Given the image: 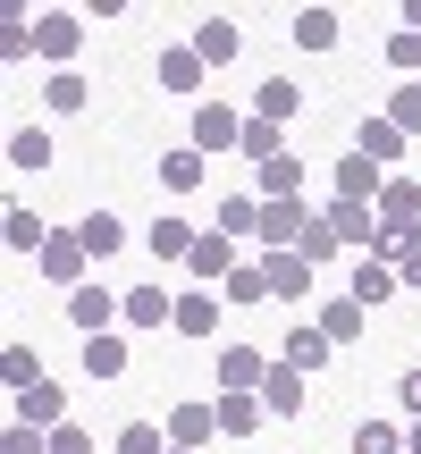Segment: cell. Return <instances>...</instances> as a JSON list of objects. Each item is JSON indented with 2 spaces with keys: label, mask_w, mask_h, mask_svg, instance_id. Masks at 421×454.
<instances>
[{
  "label": "cell",
  "mask_w": 421,
  "mask_h": 454,
  "mask_svg": "<svg viewBox=\"0 0 421 454\" xmlns=\"http://www.w3.org/2000/svg\"><path fill=\"white\" fill-rule=\"evenodd\" d=\"M203 76H210V67L195 59V43H186V51H161V84H169V93H195Z\"/></svg>",
  "instance_id": "484cf974"
},
{
  "label": "cell",
  "mask_w": 421,
  "mask_h": 454,
  "mask_svg": "<svg viewBox=\"0 0 421 454\" xmlns=\"http://www.w3.org/2000/svg\"><path fill=\"white\" fill-rule=\"evenodd\" d=\"M0 51H9V59H34V26H26V9H9V26H0Z\"/></svg>",
  "instance_id": "60d3db41"
},
{
  "label": "cell",
  "mask_w": 421,
  "mask_h": 454,
  "mask_svg": "<svg viewBox=\"0 0 421 454\" xmlns=\"http://www.w3.org/2000/svg\"><path fill=\"white\" fill-rule=\"evenodd\" d=\"M261 404H270V412H304V371L270 362V379H261Z\"/></svg>",
  "instance_id": "44dd1931"
},
{
  "label": "cell",
  "mask_w": 421,
  "mask_h": 454,
  "mask_svg": "<svg viewBox=\"0 0 421 454\" xmlns=\"http://www.w3.org/2000/svg\"><path fill=\"white\" fill-rule=\"evenodd\" d=\"M295 43H304V51H329V43H338V9H304V17H295Z\"/></svg>",
  "instance_id": "1f68e13d"
},
{
  "label": "cell",
  "mask_w": 421,
  "mask_h": 454,
  "mask_svg": "<svg viewBox=\"0 0 421 454\" xmlns=\"http://www.w3.org/2000/svg\"><path fill=\"white\" fill-rule=\"evenodd\" d=\"M278 362H287V371H321V362H329V337H321V328H295Z\"/></svg>",
  "instance_id": "f546056e"
},
{
  "label": "cell",
  "mask_w": 421,
  "mask_h": 454,
  "mask_svg": "<svg viewBox=\"0 0 421 454\" xmlns=\"http://www.w3.org/2000/svg\"><path fill=\"white\" fill-rule=\"evenodd\" d=\"M396 286H405V278H396V270H388V261H379V253H362V261H354V286H346V294H354V303L371 311V303H388Z\"/></svg>",
  "instance_id": "8fae6325"
},
{
  "label": "cell",
  "mask_w": 421,
  "mask_h": 454,
  "mask_svg": "<svg viewBox=\"0 0 421 454\" xmlns=\"http://www.w3.org/2000/svg\"><path fill=\"white\" fill-rule=\"evenodd\" d=\"M9 160H17V168H51V135H43V127H17V135H9Z\"/></svg>",
  "instance_id": "d6a6232c"
},
{
  "label": "cell",
  "mask_w": 421,
  "mask_h": 454,
  "mask_svg": "<svg viewBox=\"0 0 421 454\" xmlns=\"http://www.w3.org/2000/svg\"><path fill=\"white\" fill-rule=\"evenodd\" d=\"M236 17H203V26H195V59L203 67H236Z\"/></svg>",
  "instance_id": "9c48e42d"
},
{
  "label": "cell",
  "mask_w": 421,
  "mask_h": 454,
  "mask_svg": "<svg viewBox=\"0 0 421 454\" xmlns=\"http://www.w3.org/2000/svg\"><path fill=\"white\" fill-rule=\"evenodd\" d=\"M118 454H169V429L161 421H127L118 429Z\"/></svg>",
  "instance_id": "836d02e7"
},
{
  "label": "cell",
  "mask_w": 421,
  "mask_h": 454,
  "mask_svg": "<svg viewBox=\"0 0 421 454\" xmlns=\"http://www.w3.org/2000/svg\"><path fill=\"white\" fill-rule=\"evenodd\" d=\"M354 454H405V429H388V421H362V429H354Z\"/></svg>",
  "instance_id": "d590c367"
},
{
  "label": "cell",
  "mask_w": 421,
  "mask_h": 454,
  "mask_svg": "<svg viewBox=\"0 0 421 454\" xmlns=\"http://www.w3.org/2000/svg\"><path fill=\"white\" fill-rule=\"evenodd\" d=\"M388 118H396V127H405V135H421V76L405 84V93H396L388 101Z\"/></svg>",
  "instance_id": "7bdbcfd3"
},
{
  "label": "cell",
  "mask_w": 421,
  "mask_h": 454,
  "mask_svg": "<svg viewBox=\"0 0 421 454\" xmlns=\"http://www.w3.org/2000/svg\"><path fill=\"white\" fill-rule=\"evenodd\" d=\"M396 278H405V286H421V253H413V261H405V270H396Z\"/></svg>",
  "instance_id": "7dc6e473"
},
{
  "label": "cell",
  "mask_w": 421,
  "mask_h": 454,
  "mask_svg": "<svg viewBox=\"0 0 421 454\" xmlns=\"http://www.w3.org/2000/svg\"><path fill=\"white\" fill-rule=\"evenodd\" d=\"M219 311H227V294H210V286L178 294V337H219Z\"/></svg>",
  "instance_id": "30bf717a"
},
{
  "label": "cell",
  "mask_w": 421,
  "mask_h": 454,
  "mask_svg": "<svg viewBox=\"0 0 421 454\" xmlns=\"http://www.w3.org/2000/svg\"><path fill=\"white\" fill-rule=\"evenodd\" d=\"M227 270H236V244H227L219 227H203V244L186 253V278H195V286H227Z\"/></svg>",
  "instance_id": "277c9868"
},
{
  "label": "cell",
  "mask_w": 421,
  "mask_h": 454,
  "mask_svg": "<svg viewBox=\"0 0 421 454\" xmlns=\"http://www.w3.org/2000/svg\"><path fill=\"white\" fill-rule=\"evenodd\" d=\"M169 454H195V446H169Z\"/></svg>",
  "instance_id": "f907efd6"
},
{
  "label": "cell",
  "mask_w": 421,
  "mask_h": 454,
  "mask_svg": "<svg viewBox=\"0 0 421 454\" xmlns=\"http://www.w3.org/2000/svg\"><path fill=\"white\" fill-rule=\"evenodd\" d=\"M9 404H17V421H34V429H60V421H68V395L51 387V379H34V387H17Z\"/></svg>",
  "instance_id": "52a82bcc"
},
{
  "label": "cell",
  "mask_w": 421,
  "mask_h": 454,
  "mask_svg": "<svg viewBox=\"0 0 421 454\" xmlns=\"http://www.w3.org/2000/svg\"><path fill=\"white\" fill-rule=\"evenodd\" d=\"M68 320L101 337L110 320H127V294H110V286H68Z\"/></svg>",
  "instance_id": "3957f363"
},
{
  "label": "cell",
  "mask_w": 421,
  "mask_h": 454,
  "mask_svg": "<svg viewBox=\"0 0 421 454\" xmlns=\"http://www.w3.org/2000/svg\"><path fill=\"white\" fill-rule=\"evenodd\" d=\"M236 144H244V118L227 101H203L195 110V152H236Z\"/></svg>",
  "instance_id": "8992f818"
},
{
  "label": "cell",
  "mask_w": 421,
  "mask_h": 454,
  "mask_svg": "<svg viewBox=\"0 0 421 454\" xmlns=\"http://www.w3.org/2000/svg\"><path fill=\"white\" fill-rule=\"evenodd\" d=\"M405 34H421V0H405Z\"/></svg>",
  "instance_id": "c3c4849f"
},
{
  "label": "cell",
  "mask_w": 421,
  "mask_h": 454,
  "mask_svg": "<svg viewBox=\"0 0 421 454\" xmlns=\"http://www.w3.org/2000/svg\"><path fill=\"white\" fill-rule=\"evenodd\" d=\"M379 219H388V227H421V185L388 177V185H379Z\"/></svg>",
  "instance_id": "2e32d148"
},
{
  "label": "cell",
  "mask_w": 421,
  "mask_h": 454,
  "mask_svg": "<svg viewBox=\"0 0 421 454\" xmlns=\"http://www.w3.org/2000/svg\"><path fill=\"white\" fill-rule=\"evenodd\" d=\"M295 185H304V160H295V152H278V160L261 168V194L278 202V194H295Z\"/></svg>",
  "instance_id": "e575fe53"
},
{
  "label": "cell",
  "mask_w": 421,
  "mask_h": 454,
  "mask_svg": "<svg viewBox=\"0 0 421 454\" xmlns=\"http://www.w3.org/2000/svg\"><path fill=\"white\" fill-rule=\"evenodd\" d=\"M253 118H270V127H287V118H304V84H295V76H270V84L253 93Z\"/></svg>",
  "instance_id": "7c38bea8"
},
{
  "label": "cell",
  "mask_w": 421,
  "mask_h": 454,
  "mask_svg": "<svg viewBox=\"0 0 421 454\" xmlns=\"http://www.w3.org/2000/svg\"><path fill=\"white\" fill-rule=\"evenodd\" d=\"M51 110H84V76H76V67H60V76H51Z\"/></svg>",
  "instance_id": "ab89813d"
},
{
  "label": "cell",
  "mask_w": 421,
  "mask_h": 454,
  "mask_svg": "<svg viewBox=\"0 0 421 454\" xmlns=\"http://www.w3.org/2000/svg\"><path fill=\"white\" fill-rule=\"evenodd\" d=\"M388 59H396V67H413V76H421V34H405V26H396V34H388Z\"/></svg>",
  "instance_id": "ee69618b"
},
{
  "label": "cell",
  "mask_w": 421,
  "mask_h": 454,
  "mask_svg": "<svg viewBox=\"0 0 421 454\" xmlns=\"http://www.w3.org/2000/svg\"><path fill=\"white\" fill-rule=\"evenodd\" d=\"M0 454H51V429H34V421H9V438H0Z\"/></svg>",
  "instance_id": "f35d334b"
},
{
  "label": "cell",
  "mask_w": 421,
  "mask_h": 454,
  "mask_svg": "<svg viewBox=\"0 0 421 454\" xmlns=\"http://www.w3.org/2000/svg\"><path fill=\"white\" fill-rule=\"evenodd\" d=\"M338 244H346V236H338V227H329V219H312V227H304V244H295V253H304V261H312V270H321V261H329V253H338Z\"/></svg>",
  "instance_id": "8d00e7d4"
},
{
  "label": "cell",
  "mask_w": 421,
  "mask_h": 454,
  "mask_svg": "<svg viewBox=\"0 0 421 454\" xmlns=\"http://www.w3.org/2000/svg\"><path fill=\"white\" fill-rule=\"evenodd\" d=\"M0 379H9V395H17V387H34L43 371H34V354H26V345H9V354H0Z\"/></svg>",
  "instance_id": "b9f144b4"
},
{
  "label": "cell",
  "mask_w": 421,
  "mask_h": 454,
  "mask_svg": "<svg viewBox=\"0 0 421 454\" xmlns=\"http://www.w3.org/2000/svg\"><path fill=\"white\" fill-rule=\"evenodd\" d=\"M84 261H93V253H84V236H76V227L43 244V278H60V286H84Z\"/></svg>",
  "instance_id": "ba28073f"
},
{
  "label": "cell",
  "mask_w": 421,
  "mask_h": 454,
  "mask_svg": "<svg viewBox=\"0 0 421 454\" xmlns=\"http://www.w3.org/2000/svg\"><path fill=\"white\" fill-rule=\"evenodd\" d=\"M219 294H227V303H261V294H270V270H261V261H236Z\"/></svg>",
  "instance_id": "f1b7e54d"
},
{
  "label": "cell",
  "mask_w": 421,
  "mask_h": 454,
  "mask_svg": "<svg viewBox=\"0 0 421 454\" xmlns=\"http://www.w3.org/2000/svg\"><path fill=\"white\" fill-rule=\"evenodd\" d=\"M51 454H93V438H84V429H68V421H60V429H51Z\"/></svg>",
  "instance_id": "f6af8a7d"
},
{
  "label": "cell",
  "mask_w": 421,
  "mask_h": 454,
  "mask_svg": "<svg viewBox=\"0 0 421 454\" xmlns=\"http://www.w3.org/2000/svg\"><path fill=\"white\" fill-rule=\"evenodd\" d=\"M354 152H362V160H379V168H388L396 152H405V127H396V118H362V135H354Z\"/></svg>",
  "instance_id": "e0dca14e"
},
{
  "label": "cell",
  "mask_w": 421,
  "mask_h": 454,
  "mask_svg": "<svg viewBox=\"0 0 421 454\" xmlns=\"http://www.w3.org/2000/svg\"><path fill=\"white\" fill-rule=\"evenodd\" d=\"M362 320H371V311H362L354 294H338V303H321V320H312V328H321L329 345H354V337H362Z\"/></svg>",
  "instance_id": "9a60e30c"
},
{
  "label": "cell",
  "mask_w": 421,
  "mask_h": 454,
  "mask_svg": "<svg viewBox=\"0 0 421 454\" xmlns=\"http://www.w3.org/2000/svg\"><path fill=\"white\" fill-rule=\"evenodd\" d=\"M210 429H219V404H178L169 412V446H203Z\"/></svg>",
  "instance_id": "ffe728a7"
},
{
  "label": "cell",
  "mask_w": 421,
  "mask_h": 454,
  "mask_svg": "<svg viewBox=\"0 0 421 454\" xmlns=\"http://www.w3.org/2000/svg\"><path fill=\"white\" fill-rule=\"evenodd\" d=\"M9 244H17V253H43V244H51V227L34 219V211H9Z\"/></svg>",
  "instance_id": "74e56055"
},
{
  "label": "cell",
  "mask_w": 421,
  "mask_h": 454,
  "mask_svg": "<svg viewBox=\"0 0 421 454\" xmlns=\"http://www.w3.org/2000/svg\"><path fill=\"white\" fill-rule=\"evenodd\" d=\"M76 43H84V17L76 9H43V17H34V51H43V59H76Z\"/></svg>",
  "instance_id": "7a4b0ae2"
},
{
  "label": "cell",
  "mask_w": 421,
  "mask_h": 454,
  "mask_svg": "<svg viewBox=\"0 0 421 454\" xmlns=\"http://www.w3.org/2000/svg\"><path fill=\"white\" fill-rule=\"evenodd\" d=\"M84 371H93V379H118V371H127V337H110V328L84 337Z\"/></svg>",
  "instance_id": "d4e9b609"
},
{
  "label": "cell",
  "mask_w": 421,
  "mask_h": 454,
  "mask_svg": "<svg viewBox=\"0 0 421 454\" xmlns=\"http://www.w3.org/2000/svg\"><path fill=\"white\" fill-rule=\"evenodd\" d=\"M210 227H219L227 244H236V236H261V202H244V194H227L219 211H210Z\"/></svg>",
  "instance_id": "603a6c76"
},
{
  "label": "cell",
  "mask_w": 421,
  "mask_h": 454,
  "mask_svg": "<svg viewBox=\"0 0 421 454\" xmlns=\"http://www.w3.org/2000/svg\"><path fill=\"white\" fill-rule=\"evenodd\" d=\"M76 236H84V253H93V261H110L118 244H127V227H118L110 211H93V219H76Z\"/></svg>",
  "instance_id": "83f0119b"
},
{
  "label": "cell",
  "mask_w": 421,
  "mask_h": 454,
  "mask_svg": "<svg viewBox=\"0 0 421 454\" xmlns=\"http://www.w3.org/2000/svg\"><path fill=\"white\" fill-rule=\"evenodd\" d=\"M127 320H135V328H178V303H169L161 286H135V294H127Z\"/></svg>",
  "instance_id": "7402d4cb"
},
{
  "label": "cell",
  "mask_w": 421,
  "mask_h": 454,
  "mask_svg": "<svg viewBox=\"0 0 421 454\" xmlns=\"http://www.w3.org/2000/svg\"><path fill=\"white\" fill-rule=\"evenodd\" d=\"M321 219H329V227H338V236H346V244H371V236H379V211H371V202H329V211H321Z\"/></svg>",
  "instance_id": "d6986e66"
},
{
  "label": "cell",
  "mask_w": 421,
  "mask_h": 454,
  "mask_svg": "<svg viewBox=\"0 0 421 454\" xmlns=\"http://www.w3.org/2000/svg\"><path fill=\"white\" fill-rule=\"evenodd\" d=\"M203 160H210V152H195V144L169 152V160H161V185H169V194H195V185H203Z\"/></svg>",
  "instance_id": "4316f807"
},
{
  "label": "cell",
  "mask_w": 421,
  "mask_h": 454,
  "mask_svg": "<svg viewBox=\"0 0 421 454\" xmlns=\"http://www.w3.org/2000/svg\"><path fill=\"white\" fill-rule=\"evenodd\" d=\"M261 412H270V404H261V387H227L219 395V429H227V438H253Z\"/></svg>",
  "instance_id": "5bb4252c"
},
{
  "label": "cell",
  "mask_w": 421,
  "mask_h": 454,
  "mask_svg": "<svg viewBox=\"0 0 421 454\" xmlns=\"http://www.w3.org/2000/svg\"><path fill=\"white\" fill-rule=\"evenodd\" d=\"M405 454H421V421H413V429H405Z\"/></svg>",
  "instance_id": "681fc988"
},
{
  "label": "cell",
  "mask_w": 421,
  "mask_h": 454,
  "mask_svg": "<svg viewBox=\"0 0 421 454\" xmlns=\"http://www.w3.org/2000/svg\"><path fill=\"white\" fill-rule=\"evenodd\" d=\"M261 379H270V362L253 345H219V387H261Z\"/></svg>",
  "instance_id": "ac0fdd59"
},
{
  "label": "cell",
  "mask_w": 421,
  "mask_h": 454,
  "mask_svg": "<svg viewBox=\"0 0 421 454\" xmlns=\"http://www.w3.org/2000/svg\"><path fill=\"white\" fill-rule=\"evenodd\" d=\"M329 185H338V202H379L388 168H379V160H362V152H346V160L329 168Z\"/></svg>",
  "instance_id": "5b68a950"
},
{
  "label": "cell",
  "mask_w": 421,
  "mask_h": 454,
  "mask_svg": "<svg viewBox=\"0 0 421 454\" xmlns=\"http://www.w3.org/2000/svg\"><path fill=\"white\" fill-rule=\"evenodd\" d=\"M236 152H244V160H253V168H270L278 152H287V135H278L270 118H244V144H236Z\"/></svg>",
  "instance_id": "cb8c5ba5"
},
{
  "label": "cell",
  "mask_w": 421,
  "mask_h": 454,
  "mask_svg": "<svg viewBox=\"0 0 421 454\" xmlns=\"http://www.w3.org/2000/svg\"><path fill=\"white\" fill-rule=\"evenodd\" d=\"M396 395H405V412L421 421V371H405V387H396Z\"/></svg>",
  "instance_id": "bcb514c9"
},
{
  "label": "cell",
  "mask_w": 421,
  "mask_h": 454,
  "mask_svg": "<svg viewBox=\"0 0 421 454\" xmlns=\"http://www.w3.org/2000/svg\"><path fill=\"white\" fill-rule=\"evenodd\" d=\"M195 244H203V227H186V219H161V227H152V253H161V261H186Z\"/></svg>",
  "instance_id": "4dcf8cb0"
},
{
  "label": "cell",
  "mask_w": 421,
  "mask_h": 454,
  "mask_svg": "<svg viewBox=\"0 0 421 454\" xmlns=\"http://www.w3.org/2000/svg\"><path fill=\"white\" fill-rule=\"evenodd\" d=\"M261 270H270V294H278V303L312 294V261H304V253H261Z\"/></svg>",
  "instance_id": "4fadbf2b"
},
{
  "label": "cell",
  "mask_w": 421,
  "mask_h": 454,
  "mask_svg": "<svg viewBox=\"0 0 421 454\" xmlns=\"http://www.w3.org/2000/svg\"><path fill=\"white\" fill-rule=\"evenodd\" d=\"M304 194H278V202H261V244H270V253H295V244H304Z\"/></svg>",
  "instance_id": "6da1fadb"
}]
</instances>
